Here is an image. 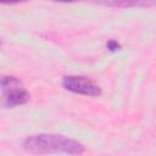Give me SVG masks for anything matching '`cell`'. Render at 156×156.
Wrapping results in <instances>:
<instances>
[{
	"label": "cell",
	"mask_w": 156,
	"mask_h": 156,
	"mask_svg": "<svg viewBox=\"0 0 156 156\" xmlns=\"http://www.w3.org/2000/svg\"><path fill=\"white\" fill-rule=\"evenodd\" d=\"M23 149L33 154H69L84 152V146L79 141L61 134H34L23 140Z\"/></svg>",
	"instance_id": "1"
},
{
	"label": "cell",
	"mask_w": 156,
	"mask_h": 156,
	"mask_svg": "<svg viewBox=\"0 0 156 156\" xmlns=\"http://www.w3.org/2000/svg\"><path fill=\"white\" fill-rule=\"evenodd\" d=\"M62 85L66 90L74 94L85 96L101 95V88L93 79L84 76H66L62 79Z\"/></svg>",
	"instance_id": "2"
},
{
	"label": "cell",
	"mask_w": 156,
	"mask_h": 156,
	"mask_svg": "<svg viewBox=\"0 0 156 156\" xmlns=\"http://www.w3.org/2000/svg\"><path fill=\"white\" fill-rule=\"evenodd\" d=\"M29 99H30V94L22 87V84L13 85L7 89H4L1 105L4 107H15L27 104Z\"/></svg>",
	"instance_id": "3"
},
{
	"label": "cell",
	"mask_w": 156,
	"mask_h": 156,
	"mask_svg": "<svg viewBox=\"0 0 156 156\" xmlns=\"http://www.w3.org/2000/svg\"><path fill=\"white\" fill-rule=\"evenodd\" d=\"M99 5L110 7H152L156 0H94Z\"/></svg>",
	"instance_id": "4"
},
{
	"label": "cell",
	"mask_w": 156,
	"mask_h": 156,
	"mask_svg": "<svg viewBox=\"0 0 156 156\" xmlns=\"http://www.w3.org/2000/svg\"><path fill=\"white\" fill-rule=\"evenodd\" d=\"M22 84V82L13 77V76H4V74H0V88L4 89H7L10 87H13V85H20Z\"/></svg>",
	"instance_id": "5"
},
{
	"label": "cell",
	"mask_w": 156,
	"mask_h": 156,
	"mask_svg": "<svg viewBox=\"0 0 156 156\" xmlns=\"http://www.w3.org/2000/svg\"><path fill=\"white\" fill-rule=\"evenodd\" d=\"M107 49H108L110 51H117V50L121 49V45H119V43H118L117 40L111 39V40L107 43Z\"/></svg>",
	"instance_id": "6"
},
{
	"label": "cell",
	"mask_w": 156,
	"mask_h": 156,
	"mask_svg": "<svg viewBox=\"0 0 156 156\" xmlns=\"http://www.w3.org/2000/svg\"><path fill=\"white\" fill-rule=\"evenodd\" d=\"M27 0H0V4H5V5H12V4H18V2H23Z\"/></svg>",
	"instance_id": "7"
},
{
	"label": "cell",
	"mask_w": 156,
	"mask_h": 156,
	"mask_svg": "<svg viewBox=\"0 0 156 156\" xmlns=\"http://www.w3.org/2000/svg\"><path fill=\"white\" fill-rule=\"evenodd\" d=\"M52 1H57V2H76V1H80V0H52Z\"/></svg>",
	"instance_id": "8"
}]
</instances>
